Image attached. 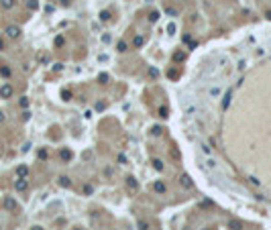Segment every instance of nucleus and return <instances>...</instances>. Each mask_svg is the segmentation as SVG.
Returning a JSON list of instances; mask_svg holds the SVG:
<instances>
[{"instance_id":"obj_1","label":"nucleus","mask_w":271,"mask_h":230,"mask_svg":"<svg viewBox=\"0 0 271 230\" xmlns=\"http://www.w3.org/2000/svg\"><path fill=\"white\" fill-rule=\"evenodd\" d=\"M8 35H10V37H19V29L10 27V29H8Z\"/></svg>"},{"instance_id":"obj_2","label":"nucleus","mask_w":271,"mask_h":230,"mask_svg":"<svg viewBox=\"0 0 271 230\" xmlns=\"http://www.w3.org/2000/svg\"><path fill=\"white\" fill-rule=\"evenodd\" d=\"M14 0H2V6H12Z\"/></svg>"},{"instance_id":"obj_3","label":"nucleus","mask_w":271,"mask_h":230,"mask_svg":"<svg viewBox=\"0 0 271 230\" xmlns=\"http://www.w3.org/2000/svg\"><path fill=\"white\" fill-rule=\"evenodd\" d=\"M2 96H10V88H2Z\"/></svg>"},{"instance_id":"obj_4","label":"nucleus","mask_w":271,"mask_h":230,"mask_svg":"<svg viewBox=\"0 0 271 230\" xmlns=\"http://www.w3.org/2000/svg\"><path fill=\"white\" fill-rule=\"evenodd\" d=\"M6 208H14V202H12V200H6Z\"/></svg>"}]
</instances>
